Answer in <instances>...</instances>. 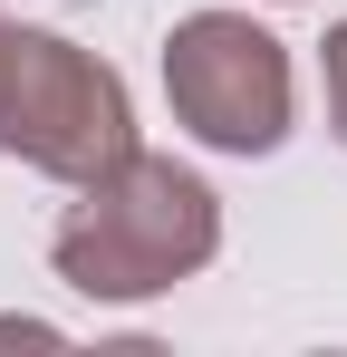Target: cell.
<instances>
[{
	"label": "cell",
	"mask_w": 347,
	"mask_h": 357,
	"mask_svg": "<svg viewBox=\"0 0 347 357\" xmlns=\"http://www.w3.org/2000/svg\"><path fill=\"white\" fill-rule=\"evenodd\" d=\"M213 251H222V193L183 155L135 145L125 165L77 183V203L49 232V271L97 309H135V299H164L183 280H203Z\"/></svg>",
	"instance_id": "cell-1"
},
{
	"label": "cell",
	"mask_w": 347,
	"mask_h": 357,
	"mask_svg": "<svg viewBox=\"0 0 347 357\" xmlns=\"http://www.w3.org/2000/svg\"><path fill=\"white\" fill-rule=\"evenodd\" d=\"M0 155H20L49 183H97L107 165L135 155V97L97 49H77L68 29H20L10 20V59H0Z\"/></svg>",
	"instance_id": "cell-2"
},
{
	"label": "cell",
	"mask_w": 347,
	"mask_h": 357,
	"mask_svg": "<svg viewBox=\"0 0 347 357\" xmlns=\"http://www.w3.org/2000/svg\"><path fill=\"white\" fill-rule=\"evenodd\" d=\"M270 10H299V0H270Z\"/></svg>",
	"instance_id": "cell-6"
},
{
	"label": "cell",
	"mask_w": 347,
	"mask_h": 357,
	"mask_svg": "<svg viewBox=\"0 0 347 357\" xmlns=\"http://www.w3.org/2000/svg\"><path fill=\"white\" fill-rule=\"evenodd\" d=\"M0 59H10V10H0Z\"/></svg>",
	"instance_id": "cell-5"
},
{
	"label": "cell",
	"mask_w": 347,
	"mask_h": 357,
	"mask_svg": "<svg viewBox=\"0 0 347 357\" xmlns=\"http://www.w3.org/2000/svg\"><path fill=\"white\" fill-rule=\"evenodd\" d=\"M164 107L203 155H280L299 126V68L251 10H183L164 29Z\"/></svg>",
	"instance_id": "cell-3"
},
{
	"label": "cell",
	"mask_w": 347,
	"mask_h": 357,
	"mask_svg": "<svg viewBox=\"0 0 347 357\" xmlns=\"http://www.w3.org/2000/svg\"><path fill=\"white\" fill-rule=\"evenodd\" d=\"M318 97H328V135L347 145V20H328L318 39Z\"/></svg>",
	"instance_id": "cell-4"
}]
</instances>
